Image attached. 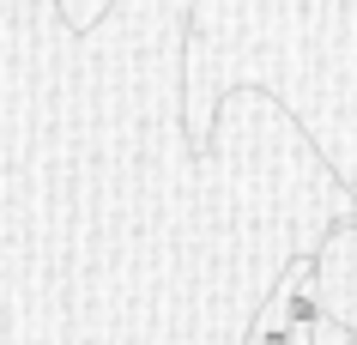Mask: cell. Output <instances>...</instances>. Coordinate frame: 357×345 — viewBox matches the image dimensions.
I'll use <instances>...</instances> for the list:
<instances>
[{
	"label": "cell",
	"instance_id": "6da1fadb",
	"mask_svg": "<svg viewBox=\"0 0 357 345\" xmlns=\"http://www.w3.org/2000/svg\"><path fill=\"white\" fill-rule=\"evenodd\" d=\"M266 309H279L303 339L327 321V303H321V261H315V254H297V261L284 267V279L273 285V303H266Z\"/></svg>",
	"mask_w": 357,
	"mask_h": 345
},
{
	"label": "cell",
	"instance_id": "7a4b0ae2",
	"mask_svg": "<svg viewBox=\"0 0 357 345\" xmlns=\"http://www.w3.org/2000/svg\"><path fill=\"white\" fill-rule=\"evenodd\" d=\"M248 345H309L297 333V327L284 321L279 309H261V321H255V333H248Z\"/></svg>",
	"mask_w": 357,
	"mask_h": 345
},
{
	"label": "cell",
	"instance_id": "3957f363",
	"mask_svg": "<svg viewBox=\"0 0 357 345\" xmlns=\"http://www.w3.org/2000/svg\"><path fill=\"white\" fill-rule=\"evenodd\" d=\"M351 345H357V339H351Z\"/></svg>",
	"mask_w": 357,
	"mask_h": 345
}]
</instances>
